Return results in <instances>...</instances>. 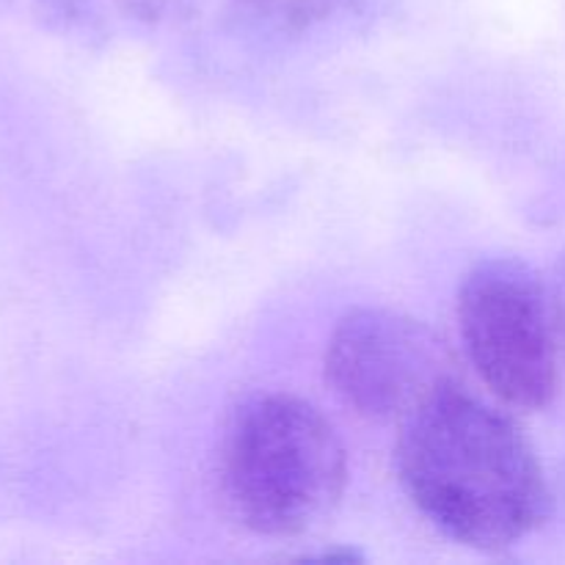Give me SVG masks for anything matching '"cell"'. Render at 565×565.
<instances>
[{
    "label": "cell",
    "instance_id": "obj_2",
    "mask_svg": "<svg viewBox=\"0 0 565 565\" xmlns=\"http://www.w3.org/2000/svg\"><path fill=\"white\" fill-rule=\"evenodd\" d=\"M218 491L226 513L248 533L296 539L340 505L348 456L318 406L287 392L237 403L218 445Z\"/></svg>",
    "mask_w": 565,
    "mask_h": 565
},
{
    "label": "cell",
    "instance_id": "obj_4",
    "mask_svg": "<svg viewBox=\"0 0 565 565\" xmlns=\"http://www.w3.org/2000/svg\"><path fill=\"white\" fill-rule=\"evenodd\" d=\"M326 381L359 417L401 425L458 390L461 373L452 348L428 323L395 309L362 307L331 331Z\"/></svg>",
    "mask_w": 565,
    "mask_h": 565
},
{
    "label": "cell",
    "instance_id": "obj_1",
    "mask_svg": "<svg viewBox=\"0 0 565 565\" xmlns=\"http://www.w3.org/2000/svg\"><path fill=\"white\" fill-rule=\"evenodd\" d=\"M395 467L414 508L472 550H508L550 516V486L524 430L463 386L401 423Z\"/></svg>",
    "mask_w": 565,
    "mask_h": 565
},
{
    "label": "cell",
    "instance_id": "obj_5",
    "mask_svg": "<svg viewBox=\"0 0 565 565\" xmlns=\"http://www.w3.org/2000/svg\"><path fill=\"white\" fill-rule=\"evenodd\" d=\"M550 296H552V312H555L557 342H561V351L565 356V254L561 257V263L555 265V274H552Z\"/></svg>",
    "mask_w": 565,
    "mask_h": 565
},
{
    "label": "cell",
    "instance_id": "obj_3",
    "mask_svg": "<svg viewBox=\"0 0 565 565\" xmlns=\"http://www.w3.org/2000/svg\"><path fill=\"white\" fill-rule=\"evenodd\" d=\"M463 351L491 395L511 408L539 412L557 395V329L550 285L533 265L491 257L458 290Z\"/></svg>",
    "mask_w": 565,
    "mask_h": 565
}]
</instances>
